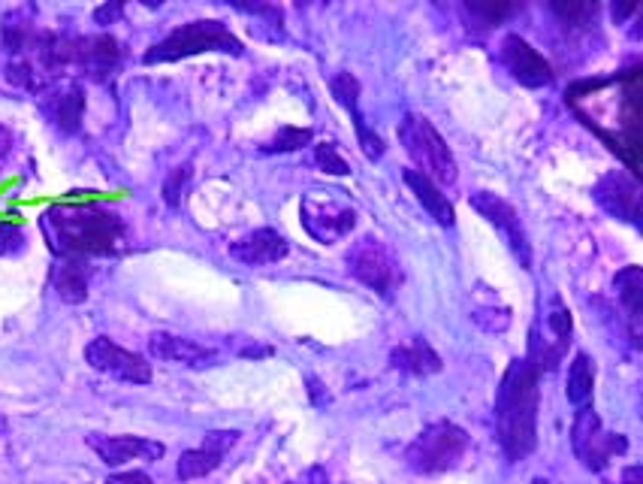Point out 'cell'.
<instances>
[{
    "label": "cell",
    "instance_id": "6da1fadb",
    "mask_svg": "<svg viewBox=\"0 0 643 484\" xmlns=\"http://www.w3.org/2000/svg\"><path fill=\"white\" fill-rule=\"evenodd\" d=\"M43 230L48 249L58 257L121 254L128 249V224L107 206H52L43 216Z\"/></svg>",
    "mask_w": 643,
    "mask_h": 484
},
{
    "label": "cell",
    "instance_id": "e575fe53",
    "mask_svg": "<svg viewBox=\"0 0 643 484\" xmlns=\"http://www.w3.org/2000/svg\"><path fill=\"white\" fill-rule=\"evenodd\" d=\"M641 479H643L641 463H632V466H625V472H622V484H641Z\"/></svg>",
    "mask_w": 643,
    "mask_h": 484
},
{
    "label": "cell",
    "instance_id": "836d02e7",
    "mask_svg": "<svg viewBox=\"0 0 643 484\" xmlns=\"http://www.w3.org/2000/svg\"><path fill=\"white\" fill-rule=\"evenodd\" d=\"M12 145H15V140H12V131L7 128V124H0V169H3V164L10 161Z\"/></svg>",
    "mask_w": 643,
    "mask_h": 484
},
{
    "label": "cell",
    "instance_id": "e0dca14e",
    "mask_svg": "<svg viewBox=\"0 0 643 484\" xmlns=\"http://www.w3.org/2000/svg\"><path fill=\"white\" fill-rule=\"evenodd\" d=\"M330 91L333 97L342 103V107L351 112V121H354V128H357L359 145H363V152L372 157V161H378L384 155V140L381 136H375L369 124L363 121L359 116V82L357 76H351V73H339L333 82H330Z\"/></svg>",
    "mask_w": 643,
    "mask_h": 484
},
{
    "label": "cell",
    "instance_id": "d6986e66",
    "mask_svg": "<svg viewBox=\"0 0 643 484\" xmlns=\"http://www.w3.org/2000/svg\"><path fill=\"white\" fill-rule=\"evenodd\" d=\"M88 282H91V264L88 257H79V254H67V257H58V264L52 266V285H55V294H58L64 302H85L88 297Z\"/></svg>",
    "mask_w": 643,
    "mask_h": 484
},
{
    "label": "cell",
    "instance_id": "7c38bea8",
    "mask_svg": "<svg viewBox=\"0 0 643 484\" xmlns=\"http://www.w3.org/2000/svg\"><path fill=\"white\" fill-rule=\"evenodd\" d=\"M501 61L511 70V76L525 88H544L553 82L550 61L525 43L520 34H508L501 43Z\"/></svg>",
    "mask_w": 643,
    "mask_h": 484
},
{
    "label": "cell",
    "instance_id": "8992f818",
    "mask_svg": "<svg viewBox=\"0 0 643 484\" xmlns=\"http://www.w3.org/2000/svg\"><path fill=\"white\" fill-rule=\"evenodd\" d=\"M299 218H302V228L311 240L335 245L354 230L357 209L335 191H309L299 204Z\"/></svg>",
    "mask_w": 643,
    "mask_h": 484
},
{
    "label": "cell",
    "instance_id": "f546056e",
    "mask_svg": "<svg viewBox=\"0 0 643 484\" xmlns=\"http://www.w3.org/2000/svg\"><path fill=\"white\" fill-rule=\"evenodd\" d=\"M188 176H191V164H181V167H176L169 173L167 185H164V200H167L169 206L181 204V185L188 182Z\"/></svg>",
    "mask_w": 643,
    "mask_h": 484
},
{
    "label": "cell",
    "instance_id": "9c48e42d",
    "mask_svg": "<svg viewBox=\"0 0 643 484\" xmlns=\"http://www.w3.org/2000/svg\"><path fill=\"white\" fill-rule=\"evenodd\" d=\"M85 361L91 363V370L112 375L119 382H131V385H148L152 382V363L136 351L121 349L107 337H97L95 342H88Z\"/></svg>",
    "mask_w": 643,
    "mask_h": 484
},
{
    "label": "cell",
    "instance_id": "83f0119b",
    "mask_svg": "<svg viewBox=\"0 0 643 484\" xmlns=\"http://www.w3.org/2000/svg\"><path fill=\"white\" fill-rule=\"evenodd\" d=\"M550 330L556 339H568L572 337V312L565 309V302L559 297L550 300Z\"/></svg>",
    "mask_w": 643,
    "mask_h": 484
},
{
    "label": "cell",
    "instance_id": "5b68a950",
    "mask_svg": "<svg viewBox=\"0 0 643 484\" xmlns=\"http://www.w3.org/2000/svg\"><path fill=\"white\" fill-rule=\"evenodd\" d=\"M468 433L451 421L429 424L426 430L408 446V466L420 475H441L459 466L468 454Z\"/></svg>",
    "mask_w": 643,
    "mask_h": 484
},
{
    "label": "cell",
    "instance_id": "52a82bcc",
    "mask_svg": "<svg viewBox=\"0 0 643 484\" xmlns=\"http://www.w3.org/2000/svg\"><path fill=\"white\" fill-rule=\"evenodd\" d=\"M572 446L586 470L601 472L608 470V463L617 458V454H625L629 439L622 433H605L596 409H592V406H584V409L577 411V421H574Z\"/></svg>",
    "mask_w": 643,
    "mask_h": 484
},
{
    "label": "cell",
    "instance_id": "f1b7e54d",
    "mask_svg": "<svg viewBox=\"0 0 643 484\" xmlns=\"http://www.w3.org/2000/svg\"><path fill=\"white\" fill-rule=\"evenodd\" d=\"M468 10L475 12V15H480V19H487V24L492 28V24H499L505 15H511L513 10H517V3H465Z\"/></svg>",
    "mask_w": 643,
    "mask_h": 484
},
{
    "label": "cell",
    "instance_id": "603a6c76",
    "mask_svg": "<svg viewBox=\"0 0 643 484\" xmlns=\"http://www.w3.org/2000/svg\"><path fill=\"white\" fill-rule=\"evenodd\" d=\"M592 385H596V366L589 354H577L568 370V399L577 409H584L592 403Z\"/></svg>",
    "mask_w": 643,
    "mask_h": 484
},
{
    "label": "cell",
    "instance_id": "1f68e13d",
    "mask_svg": "<svg viewBox=\"0 0 643 484\" xmlns=\"http://www.w3.org/2000/svg\"><path fill=\"white\" fill-rule=\"evenodd\" d=\"M107 484H155V482H152V475H148V472L131 470V472H115V475H109Z\"/></svg>",
    "mask_w": 643,
    "mask_h": 484
},
{
    "label": "cell",
    "instance_id": "9a60e30c",
    "mask_svg": "<svg viewBox=\"0 0 643 484\" xmlns=\"http://www.w3.org/2000/svg\"><path fill=\"white\" fill-rule=\"evenodd\" d=\"M287 252H290V245L287 240L273 228H260V230H251L248 237H242L230 245V254L236 257L239 264L245 266H269L278 264V261H285Z\"/></svg>",
    "mask_w": 643,
    "mask_h": 484
},
{
    "label": "cell",
    "instance_id": "3957f363",
    "mask_svg": "<svg viewBox=\"0 0 643 484\" xmlns=\"http://www.w3.org/2000/svg\"><path fill=\"white\" fill-rule=\"evenodd\" d=\"M203 52H226V55L239 58L245 46L236 34L226 31V24L200 19V22L181 24L160 43H155L143 55V64H169V61L191 58V55H203Z\"/></svg>",
    "mask_w": 643,
    "mask_h": 484
},
{
    "label": "cell",
    "instance_id": "30bf717a",
    "mask_svg": "<svg viewBox=\"0 0 643 484\" xmlns=\"http://www.w3.org/2000/svg\"><path fill=\"white\" fill-rule=\"evenodd\" d=\"M468 204L475 206L477 212L487 218L492 228L501 230V237L508 240L513 257L520 261V266H523V270H532V245H529V237H525L523 221L517 216V209L492 191H475L468 197Z\"/></svg>",
    "mask_w": 643,
    "mask_h": 484
},
{
    "label": "cell",
    "instance_id": "d590c367",
    "mask_svg": "<svg viewBox=\"0 0 643 484\" xmlns=\"http://www.w3.org/2000/svg\"><path fill=\"white\" fill-rule=\"evenodd\" d=\"M535 484H550V482H544V479H537V482H535Z\"/></svg>",
    "mask_w": 643,
    "mask_h": 484
},
{
    "label": "cell",
    "instance_id": "ac0fdd59",
    "mask_svg": "<svg viewBox=\"0 0 643 484\" xmlns=\"http://www.w3.org/2000/svg\"><path fill=\"white\" fill-rule=\"evenodd\" d=\"M148 351H152V358H157V361L185 363V366H200V370L218 363V351L214 349H206V345L193 342V339L173 337V333H152Z\"/></svg>",
    "mask_w": 643,
    "mask_h": 484
},
{
    "label": "cell",
    "instance_id": "277c9868",
    "mask_svg": "<svg viewBox=\"0 0 643 484\" xmlns=\"http://www.w3.org/2000/svg\"><path fill=\"white\" fill-rule=\"evenodd\" d=\"M399 140L411 161L418 164V173L429 176L435 185L456 182V157L451 145L444 143V136L432 128V121L423 116H406L399 124Z\"/></svg>",
    "mask_w": 643,
    "mask_h": 484
},
{
    "label": "cell",
    "instance_id": "cb8c5ba5",
    "mask_svg": "<svg viewBox=\"0 0 643 484\" xmlns=\"http://www.w3.org/2000/svg\"><path fill=\"white\" fill-rule=\"evenodd\" d=\"M314 140V133L309 128H293V124H287L281 131L275 133V140L263 152H269V155H287V152H299V148H306Z\"/></svg>",
    "mask_w": 643,
    "mask_h": 484
},
{
    "label": "cell",
    "instance_id": "484cf974",
    "mask_svg": "<svg viewBox=\"0 0 643 484\" xmlns=\"http://www.w3.org/2000/svg\"><path fill=\"white\" fill-rule=\"evenodd\" d=\"M314 164L323 173H330V176H351V164H347L342 152L335 148L333 143H321L314 145Z\"/></svg>",
    "mask_w": 643,
    "mask_h": 484
},
{
    "label": "cell",
    "instance_id": "7a4b0ae2",
    "mask_svg": "<svg viewBox=\"0 0 643 484\" xmlns=\"http://www.w3.org/2000/svg\"><path fill=\"white\" fill-rule=\"evenodd\" d=\"M537 378L541 370L532 358H517L501 378L496 397V433L511 463L525 460L537 446Z\"/></svg>",
    "mask_w": 643,
    "mask_h": 484
},
{
    "label": "cell",
    "instance_id": "4dcf8cb0",
    "mask_svg": "<svg viewBox=\"0 0 643 484\" xmlns=\"http://www.w3.org/2000/svg\"><path fill=\"white\" fill-rule=\"evenodd\" d=\"M24 252V233L15 224H0V254L12 257V254Z\"/></svg>",
    "mask_w": 643,
    "mask_h": 484
},
{
    "label": "cell",
    "instance_id": "d4e9b609",
    "mask_svg": "<svg viewBox=\"0 0 643 484\" xmlns=\"http://www.w3.org/2000/svg\"><path fill=\"white\" fill-rule=\"evenodd\" d=\"M477 327H484L487 333H505L511 327V309H505L501 302H492V306H477L475 315Z\"/></svg>",
    "mask_w": 643,
    "mask_h": 484
},
{
    "label": "cell",
    "instance_id": "4316f807",
    "mask_svg": "<svg viewBox=\"0 0 643 484\" xmlns=\"http://www.w3.org/2000/svg\"><path fill=\"white\" fill-rule=\"evenodd\" d=\"M553 12L572 24H586L598 12L596 3H584V0H574V3H550Z\"/></svg>",
    "mask_w": 643,
    "mask_h": 484
},
{
    "label": "cell",
    "instance_id": "2e32d148",
    "mask_svg": "<svg viewBox=\"0 0 643 484\" xmlns=\"http://www.w3.org/2000/svg\"><path fill=\"white\" fill-rule=\"evenodd\" d=\"M43 107H46L48 119L55 121L58 131L76 133L85 116V88L76 82L48 85L43 91Z\"/></svg>",
    "mask_w": 643,
    "mask_h": 484
},
{
    "label": "cell",
    "instance_id": "7402d4cb",
    "mask_svg": "<svg viewBox=\"0 0 643 484\" xmlns=\"http://www.w3.org/2000/svg\"><path fill=\"white\" fill-rule=\"evenodd\" d=\"M613 290L622 302V312L629 315V321H634V330H641V315H643V270L641 266H625L613 278Z\"/></svg>",
    "mask_w": 643,
    "mask_h": 484
},
{
    "label": "cell",
    "instance_id": "4fadbf2b",
    "mask_svg": "<svg viewBox=\"0 0 643 484\" xmlns=\"http://www.w3.org/2000/svg\"><path fill=\"white\" fill-rule=\"evenodd\" d=\"M239 442V430H212L203 436V446L185 451L179 458V479L181 482H193V479H203L209 472H214L224 458L230 454V448Z\"/></svg>",
    "mask_w": 643,
    "mask_h": 484
},
{
    "label": "cell",
    "instance_id": "44dd1931",
    "mask_svg": "<svg viewBox=\"0 0 643 484\" xmlns=\"http://www.w3.org/2000/svg\"><path fill=\"white\" fill-rule=\"evenodd\" d=\"M390 363H393L399 373L408 375H432L441 373V358L439 351L429 345L423 337H414L406 345H396L390 351Z\"/></svg>",
    "mask_w": 643,
    "mask_h": 484
},
{
    "label": "cell",
    "instance_id": "ffe728a7",
    "mask_svg": "<svg viewBox=\"0 0 643 484\" xmlns=\"http://www.w3.org/2000/svg\"><path fill=\"white\" fill-rule=\"evenodd\" d=\"M402 179H406L408 188H411L414 197L423 204V209L432 216V221H439L441 228H453V221H456L453 204L441 194V188L435 182L429 179V176H423V173H418V169H406Z\"/></svg>",
    "mask_w": 643,
    "mask_h": 484
},
{
    "label": "cell",
    "instance_id": "8fae6325",
    "mask_svg": "<svg viewBox=\"0 0 643 484\" xmlns=\"http://www.w3.org/2000/svg\"><path fill=\"white\" fill-rule=\"evenodd\" d=\"M592 197L608 216L641 224V185L625 169H610L608 176H601Z\"/></svg>",
    "mask_w": 643,
    "mask_h": 484
},
{
    "label": "cell",
    "instance_id": "5bb4252c",
    "mask_svg": "<svg viewBox=\"0 0 643 484\" xmlns=\"http://www.w3.org/2000/svg\"><path fill=\"white\" fill-rule=\"evenodd\" d=\"M88 446L95 448L103 463L121 466L128 460H160L167 448L155 439H140V436H88Z\"/></svg>",
    "mask_w": 643,
    "mask_h": 484
},
{
    "label": "cell",
    "instance_id": "d6a6232c",
    "mask_svg": "<svg viewBox=\"0 0 643 484\" xmlns=\"http://www.w3.org/2000/svg\"><path fill=\"white\" fill-rule=\"evenodd\" d=\"M119 15H124V3H121V0H112V3H107V7H100V10L95 12L97 24H112Z\"/></svg>",
    "mask_w": 643,
    "mask_h": 484
},
{
    "label": "cell",
    "instance_id": "ba28073f",
    "mask_svg": "<svg viewBox=\"0 0 643 484\" xmlns=\"http://www.w3.org/2000/svg\"><path fill=\"white\" fill-rule=\"evenodd\" d=\"M347 270L357 278L359 285H366L381 297H390L399 282V266H396L393 252L375 237H363L351 245L347 252Z\"/></svg>",
    "mask_w": 643,
    "mask_h": 484
}]
</instances>
